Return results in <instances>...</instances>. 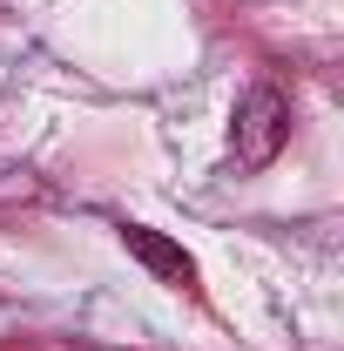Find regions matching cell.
Returning <instances> with one entry per match:
<instances>
[{
  "mask_svg": "<svg viewBox=\"0 0 344 351\" xmlns=\"http://www.w3.org/2000/svg\"><path fill=\"white\" fill-rule=\"evenodd\" d=\"M284 135H291V101H284L270 82H257L243 101H236V129H230V142H236V162H243V169L277 162Z\"/></svg>",
  "mask_w": 344,
  "mask_h": 351,
  "instance_id": "cell-1",
  "label": "cell"
},
{
  "mask_svg": "<svg viewBox=\"0 0 344 351\" xmlns=\"http://www.w3.org/2000/svg\"><path fill=\"white\" fill-rule=\"evenodd\" d=\"M122 243H129V257H142L162 284H182V291H196V257L182 250V243H169L162 230H142V223H129L122 230Z\"/></svg>",
  "mask_w": 344,
  "mask_h": 351,
  "instance_id": "cell-2",
  "label": "cell"
}]
</instances>
